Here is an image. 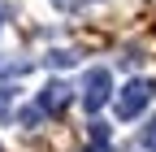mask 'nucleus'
<instances>
[{"mask_svg": "<svg viewBox=\"0 0 156 152\" xmlns=\"http://www.w3.org/2000/svg\"><path fill=\"white\" fill-rule=\"evenodd\" d=\"M147 100H152V83L147 78H130L122 91H117V118H122V122L139 118V113L147 109Z\"/></svg>", "mask_w": 156, "mask_h": 152, "instance_id": "obj_1", "label": "nucleus"}, {"mask_svg": "<svg viewBox=\"0 0 156 152\" xmlns=\"http://www.w3.org/2000/svg\"><path fill=\"white\" fill-rule=\"evenodd\" d=\"M108 96H113V74H108V65L87 70V78H83V109H87V113L104 109Z\"/></svg>", "mask_w": 156, "mask_h": 152, "instance_id": "obj_2", "label": "nucleus"}, {"mask_svg": "<svg viewBox=\"0 0 156 152\" xmlns=\"http://www.w3.org/2000/svg\"><path fill=\"white\" fill-rule=\"evenodd\" d=\"M69 100H74V87H69V83H61V78H52L44 91H39V100H35V104L44 109V113H61Z\"/></svg>", "mask_w": 156, "mask_h": 152, "instance_id": "obj_3", "label": "nucleus"}, {"mask_svg": "<svg viewBox=\"0 0 156 152\" xmlns=\"http://www.w3.org/2000/svg\"><path fill=\"white\" fill-rule=\"evenodd\" d=\"M30 61H13V56H0V78H17V74H26Z\"/></svg>", "mask_w": 156, "mask_h": 152, "instance_id": "obj_4", "label": "nucleus"}, {"mask_svg": "<svg viewBox=\"0 0 156 152\" xmlns=\"http://www.w3.org/2000/svg\"><path fill=\"white\" fill-rule=\"evenodd\" d=\"M44 61H48L52 70H65V65H74V61H78V52H65V48H56V52H48V56H44Z\"/></svg>", "mask_w": 156, "mask_h": 152, "instance_id": "obj_5", "label": "nucleus"}, {"mask_svg": "<svg viewBox=\"0 0 156 152\" xmlns=\"http://www.w3.org/2000/svg\"><path fill=\"white\" fill-rule=\"evenodd\" d=\"M139 143H143L147 152H156V118H152V122H143V130H139Z\"/></svg>", "mask_w": 156, "mask_h": 152, "instance_id": "obj_6", "label": "nucleus"}, {"mask_svg": "<svg viewBox=\"0 0 156 152\" xmlns=\"http://www.w3.org/2000/svg\"><path fill=\"white\" fill-rule=\"evenodd\" d=\"M108 139H113V130H108L104 122H91V143H100V148H108Z\"/></svg>", "mask_w": 156, "mask_h": 152, "instance_id": "obj_7", "label": "nucleus"}, {"mask_svg": "<svg viewBox=\"0 0 156 152\" xmlns=\"http://www.w3.org/2000/svg\"><path fill=\"white\" fill-rule=\"evenodd\" d=\"M39 118H44V109H39V104H30V109H22V113H17V122H22V126H35Z\"/></svg>", "mask_w": 156, "mask_h": 152, "instance_id": "obj_8", "label": "nucleus"}, {"mask_svg": "<svg viewBox=\"0 0 156 152\" xmlns=\"http://www.w3.org/2000/svg\"><path fill=\"white\" fill-rule=\"evenodd\" d=\"M9 104H13V100H9V91H0V118H9Z\"/></svg>", "mask_w": 156, "mask_h": 152, "instance_id": "obj_9", "label": "nucleus"}, {"mask_svg": "<svg viewBox=\"0 0 156 152\" xmlns=\"http://www.w3.org/2000/svg\"><path fill=\"white\" fill-rule=\"evenodd\" d=\"M52 5H56V9H65V13H69V9H78V0H52Z\"/></svg>", "mask_w": 156, "mask_h": 152, "instance_id": "obj_10", "label": "nucleus"}, {"mask_svg": "<svg viewBox=\"0 0 156 152\" xmlns=\"http://www.w3.org/2000/svg\"><path fill=\"white\" fill-rule=\"evenodd\" d=\"M87 152H108V148H100V143H91V148H87Z\"/></svg>", "mask_w": 156, "mask_h": 152, "instance_id": "obj_11", "label": "nucleus"}]
</instances>
